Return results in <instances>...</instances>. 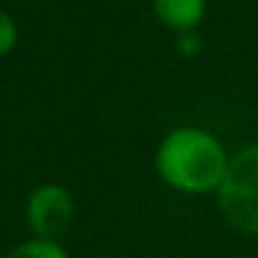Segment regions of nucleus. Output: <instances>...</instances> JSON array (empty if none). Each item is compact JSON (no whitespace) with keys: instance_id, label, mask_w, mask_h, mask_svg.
I'll return each instance as SVG.
<instances>
[{"instance_id":"1","label":"nucleus","mask_w":258,"mask_h":258,"mask_svg":"<svg viewBox=\"0 0 258 258\" xmlns=\"http://www.w3.org/2000/svg\"><path fill=\"white\" fill-rule=\"evenodd\" d=\"M230 156L214 134L195 125L172 128L156 147V172L169 189L183 195L217 191Z\"/></svg>"},{"instance_id":"2","label":"nucleus","mask_w":258,"mask_h":258,"mask_svg":"<svg viewBox=\"0 0 258 258\" xmlns=\"http://www.w3.org/2000/svg\"><path fill=\"white\" fill-rule=\"evenodd\" d=\"M217 200L222 217L236 230L258 236V145H247L230 156Z\"/></svg>"},{"instance_id":"3","label":"nucleus","mask_w":258,"mask_h":258,"mask_svg":"<svg viewBox=\"0 0 258 258\" xmlns=\"http://www.w3.org/2000/svg\"><path fill=\"white\" fill-rule=\"evenodd\" d=\"M75 219V200L61 183H39L25 200V222L36 239L58 241Z\"/></svg>"},{"instance_id":"4","label":"nucleus","mask_w":258,"mask_h":258,"mask_svg":"<svg viewBox=\"0 0 258 258\" xmlns=\"http://www.w3.org/2000/svg\"><path fill=\"white\" fill-rule=\"evenodd\" d=\"M208 0H153V14L164 28L175 34L197 31V25L206 20Z\"/></svg>"},{"instance_id":"5","label":"nucleus","mask_w":258,"mask_h":258,"mask_svg":"<svg viewBox=\"0 0 258 258\" xmlns=\"http://www.w3.org/2000/svg\"><path fill=\"white\" fill-rule=\"evenodd\" d=\"M0 258H70V252L64 250L58 241L50 239H25L20 244H14L12 250H6Z\"/></svg>"},{"instance_id":"6","label":"nucleus","mask_w":258,"mask_h":258,"mask_svg":"<svg viewBox=\"0 0 258 258\" xmlns=\"http://www.w3.org/2000/svg\"><path fill=\"white\" fill-rule=\"evenodd\" d=\"M17 42H20L17 23H14V17L9 12H3V9H0V58L9 56V53L17 47Z\"/></svg>"},{"instance_id":"7","label":"nucleus","mask_w":258,"mask_h":258,"mask_svg":"<svg viewBox=\"0 0 258 258\" xmlns=\"http://www.w3.org/2000/svg\"><path fill=\"white\" fill-rule=\"evenodd\" d=\"M178 50L183 53V56H195V53H200L203 50V42H200V36L195 34V31H189V34H178Z\"/></svg>"}]
</instances>
